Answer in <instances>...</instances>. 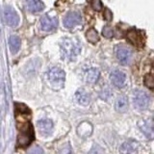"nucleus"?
Wrapping results in <instances>:
<instances>
[{
  "label": "nucleus",
  "mask_w": 154,
  "mask_h": 154,
  "mask_svg": "<svg viewBox=\"0 0 154 154\" xmlns=\"http://www.w3.org/2000/svg\"><path fill=\"white\" fill-rule=\"evenodd\" d=\"M14 114L18 130L17 144L20 148L27 147L35 139L34 128L31 123V110L25 104L14 103Z\"/></svg>",
  "instance_id": "1"
},
{
  "label": "nucleus",
  "mask_w": 154,
  "mask_h": 154,
  "mask_svg": "<svg viewBox=\"0 0 154 154\" xmlns=\"http://www.w3.org/2000/svg\"><path fill=\"white\" fill-rule=\"evenodd\" d=\"M81 52V45L74 38H66L61 43L62 57L67 61H74Z\"/></svg>",
  "instance_id": "2"
},
{
  "label": "nucleus",
  "mask_w": 154,
  "mask_h": 154,
  "mask_svg": "<svg viewBox=\"0 0 154 154\" xmlns=\"http://www.w3.org/2000/svg\"><path fill=\"white\" fill-rule=\"evenodd\" d=\"M66 78L65 71L60 67H52L47 72V79L49 81L51 86L55 89H60L64 85Z\"/></svg>",
  "instance_id": "3"
},
{
  "label": "nucleus",
  "mask_w": 154,
  "mask_h": 154,
  "mask_svg": "<svg viewBox=\"0 0 154 154\" xmlns=\"http://www.w3.org/2000/svg\"><path fill=\"white\" fill-rule=\"evenodd\" d=\"M150 103V97L146 91L141 90H136L133 93V104L135 108L143 111L146 110Z\"/></svg>",
  "instance_id": "4"
},
{
  "label": "nucleus",
  "mask_w": 154,
  "mask_h": 154,
  "mask_svg": "<svg viewBox=\"0 0 154 154\" xmlns=\"http://www.w3.org/2000/svg\"><path fill=\"white\" fill-rule=\"evenodd\" d=\"M115 54L118 61L122 65H130L133 59V53L125 45H117L115 48Z\"/></svg>",
  "instance_id": "5"
},
{
  "label": "nucleus",
  "mask_w": 154,
  "mask_h": 154,
  "mask_svg": "<svg viewBox=\"0 0 154 154\" xmlns=\"http://www.w3.org/2000/svg\"><path fill=\"white\" fill-rule=\"evenodd\" d=\"M138 126L143 134L148 140H154V122L150 119H141L138 122Z\"/></svg>",
  "instance_id": "6"
},
{
  "label": "nucleus",
  "mask_w": 154,
  "mask_h": 154,
  "mask_svg": "<svg viewBox=\"0 0 154 154\" xmlns=\"http://www.w3.org/2000/svg\"><path fill=\"white\" fill-rule=\"evenodd\" d=\"M64 26L67 29H71L82 22V17L77 12H69L64 17Z\"/></svg>",
  "instance_id": "7"
},
{
  "label": "nucleus",
  "mask_w": 154,
  "mask_h": 154,
  "mask_svg": "<svg viewBox=\"0 0 154 154\" xmlns=\"http://www.w3.org/2000/svg\"><path fill=\"white\" fill-rule=\"evenodd\" d=\"M4 19L8 25L11 27H17L19 23V17L17 16V12L9 6L4 8Z\"/></svg>",
  "instance_id": "8"
},
{
  "label": "nucleus",
  "mask_w": 154,
  "mask_h": 154,
  "mask_svg": "<svg viewBox=\"0 0 154 154\" xmlns=\"http://www.w3.org/2000/svg\"><path fill=\"white\" fill-rule=\"evenodd\" d=\"M110 80L115 87L122 89L125 86V83H126V75L122 71L115 69L110 73Z\"/></svg>",
  "instance_id": "9"
},
{
  "label": "nucleus",
  "mask_w": 154,
  "mask_h": 154,
  "mask_svg": "<svg viewBox=\"0 0 154 154\" xmlns=\"http://www.w3.org/2000/svg\"><path fill=\"white\" fill-rule=\"evenodd\" d=\"M58 27V19L57 17H50L48 14H45L41 18V28L43 31L50 32L55 30Z\"/></svg>",
  "instance_id": "10"
},
{
  "label": "nucleus",
  "mask_w": 154,
  "mask_h": 154,
  "mask_svg": "<svg viewBox=\"0 0 154 154\" xmlns=\"http://www.w3.org/2000/svg\"><path fill=\"white\" fill-rule=\"evenodd\" d=\"M140 143L135 140L125 141L119 148L120 154H136L139 150Z\"/></svg>",
  "instance_id": "11"
},
{
  "label": "nucleus",
  "mask_w": 154,
  "mask_h": 154,
  "mask_svg": "<svg viewBox=\"0 0 154 154\" xmlns=\"http://www.w3.org/2000/svg\"><path fill=\"white\" fill-rule=\"evenodd\" d=\"M38 128L42 136H49L53 131V122L51 119H43L38 122Z\"/></svg>",
  "instance_id": "12"
},
{
  "label": "nucleus",
  "mask_w": 154,
  "mask_h": 154,
  "mask_svg": "<svg viewBox=\"0 0 154 154\" xmlns=\"http://www.w3.org/2000/svg\"><path fill=\"white\" fill-rule=\"evenodd\" d=\"M99 76H100V72L95 67H91V69H87L85 71V74H84V79L88 84H91L94 85L95 84L96 82L98 81L99 79Z\"/></svg>",
  "instance_id": "13"
},
{
  "label": "nucleus",
  "mask_w": 154,
  "mask_h": 154,
  "mask_svg": "<svg viewBox=\"0 0 154 154\" xmlns=\"http://www.w3.org/2000/svg\"><path fill=\"white\" fill-rule=\"evenodd\" d=\"M75 100L78 104L82 106H87L91 101V96L84 89H79L75 93Z\"/></svg>",
  "instance_id": "14"
},
{
  "label": "nucleus",
  "mask_w": 154,
  "mask_h": 154,
  "mask_svg": "<svg viewBox=\"0 0 154 154\" xmlns=\"http://www.w3.org/2000/svg\"><path fill=\"white\" fill-rule=\"evenodd\" d=\"M27 8L31 13H38L45 9V5L41 0H26Z\"/></svg>",
  "instance_id": "15"
},
{
  "label": "nucleus",
  "mask_w": 154,
  "mask_h": 154,
  "mask_svg": "<svg viewBox=\"0 0 154 154\" xmlns=\"http://www.w3.org/2000/svg\"><path fill=\"white\" fill-rule=\"evenodd\" d=\"M128 108V100L125 96H119L115 102V109L119 113H123Z\"/></svg>",
  "instance_id": "16"
},
{
  "label": "nucleus",
  "mask_w": 154,
  "mask_h": 154,
  "mask_svg": "<svg viewBox=\"0 0 154 154\" xmlns=\"http://www.w3.org/2000/svg\"><path fill=\"white\" fill-rule=\"evenodd\" d=\"M20 38H19L17 36H11L9 38V46L10 49H11L13 54H16V53L19 50L20 48Z\"/></svg>",
  "instance_id": "17"
},
{
  "label": "nucleus",
  "mask_w": 154,
  "mask_h": 154,
  "mask_svg": "<svg viewBox=\"0 0 154 154\" xmlns=\"http://www.w3.org/2000/svg\"><path fill=\"white\" fill-rule=\"evenodd\" d=\"M86 38H87V40H88L91 43H96L99 41L98 33L94 28H91V29H89L88 31H87Z\"/></svg>",
  "instance_id": "18"
},
{
  "label": "nucleus",
  "mask_w": 154,
  "mask_h": 154,
  "mask_svg": "<svg viewBox=\"0 0 154 154\" xmlns=\"http://www.w3.org/2000/svg\"><path fill=\"white\" fill-rule=\"evenodd\" d=\"M127 38L134 45L139 46V43H142V40L141 38H139V36L137 35V32L135 30H131L127 35Z\"/></svg>",
  "instance_id": "19"
},
{
  "label": "nucleus",
  "mask_w": 154,
  "mask_h": 154,
  "mask_svg": "<svg viewBox=\"0 0 154 154\" xmlns=\"http://www.w3.org/2000/svg\"><path fill=\"white\" fill-rule=\"evenodd\" d=\"M113 93H112V91H111V89L109 88V87H104V88L100 91V93H99V96H100V98L101 99H103V100H108L111 98V96H112Z\"/></svg>",
  "instance_id": "20"
},
{
  "label": "nucleus",
  "mask_w": 154,
  "mask_h": 154,
  "mask_svg": "<svg viewBox=\"0 0 154 154\" xmlns=\"http://www.w3.org/2000/svg\"><path fill=\"white\" fill-rule=\"evenodd\" d=\"M89 2L91 3V7L95 11H100L102 9V4H101L100 0H89Z\"/></svg>",
  "instance_id": "21"
},
{
  "label": "nucleus",
  "mask_w": 154,
  "mask_h": 154,
  "mask_svg": "<svg viewBox=\"0 0 154 154\" xmlns=\"http://www.w3.org/2000/svg\"><path fill=\"white\" fill-rule=\"evenodd\" d=\"M102 34H103V36L105 38H112L113 35H114V31H113V29L109 27V26H105L103 28V31H102Z\"/></svg>",
  "instance_id": "22"
},
{
  "label": "nucleus",
  "mask_w": 154,
  "mask_h": 154,
  "mask_svg": "<svg viewBox=\"0 0 154 154\" xmlns=\"http://www.w3.org/2000/svg\"><path fill=\"white\" fill-rule=\"evenodd\" d=\"M144 84L149 89H153L154 88V78L150 75H147L146 76V78H144Z\"/></svg>",
  "instance_id": "23"
},
{
  "label": "nucleus",
  "mask_w": 154,
  "mask_h": 154,
  "mask_svg": "<svg viewBox=\"0 0 154 154\" xmlns=\"http://www.w3.org/2000/svg\"><path fill=\"white\" fill-rule=\"evenodd\" d=\"M27 154H45V151H43V149L41 146H35L28 151Z\"/></svg>",
  "instance_id": "24"
},
{
  "label": "nucleus",
  "mask_w": 154,
  "mask_h": 154,
  "mask_svg": "<svg viewBox=\"0 0 154 154\" xmlns=\"http://www.w3.org/2000/svg\"><path fill=\"white\" fill-rule=\"evenodd\" d=\"M59 154H71V147L69 144L66 143V146H63L59 151Z\"/></svg>",
  "instance_id": "25"
},
{
  "label": "nucleus",
  "mask_w": 154,
  "mask_h": 154,
  "mask_svg": "<svg viewBox=\"0 0 154 154\" xmlns=\"http://www.w3.org/2000/svg\"><path fill=\"white\" fill-rule=\"evenodd\" d=\"M104 17L107 19L108 21H110L111 20V18H112V14H111V12L109 11V10L107 9L106 10V13L104 14Z\"/></svg>",
  "instance_id": "26"
}]
</instances>
